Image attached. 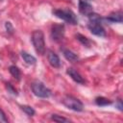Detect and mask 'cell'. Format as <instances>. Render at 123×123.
I'll return each instance as SVG.
<instances>
[{
	"instance_id": "ac0fdd59",
	"label": "cell",
	"mask_w": 123,
	"mask_h": 123,
	"mask_svg": "<svg viewBox=\"0 0 123 123\" xmlns=\"http://www.w3.org/2000/svg\"><path fill=\"white\" fill-rule=\"evenodd\" d=\"M8 119L6 118V115L5 113L3 112V111L0 109V122H7Z\"/></svg>"
},
{
	"instance_id": "7a4b0ae2",
	"label": "cell",
	"mask_w": 123,
	"mask_h": 123,
	"mask_svg": "<svg viewBox=\"0 0 123 123\" xmlns=\"http://www.w3.org/2000/svg\"><path fill=\"white\" fill-rule=\"evenodd\" d=\"M53 13L57 17L61 18L62 20H63V21H65V22H67L69 24L76 25L78 23V19H77L75 13L72 11H70V10H62V9L55 10L53 12Z\"/></svg>"
},
{
	"instance_id": "e0dca14e",
	"label": "cell",
	"mask_w": 123,
	"mask_h": 123,
	"mask_svg": "<svg viewBox=\"0 0 123 123\" xmlns=\"http://www.w3.org/2000/svg\"><path fill=\"white\" fill-rule=\"evenodd\" d=\"M51 119L54 120V121H56V122H69L70 121L69 119H67L65 117H62L61 115H58V114H53L51 116Z\"/></svg>"
},
{
	"instance_id": "8992f818",
	"label": "cell",
	"mask_w": 123,
	"mask_h": 123,
	"mask_svg": "<svg viewBox=\"0 0 123 123\" xmlns=\"http://www.w3.org/2000/svg\"><path fill=\"white\" fill-rule=\"evenodd\" d=\"M64 36V26L62 24H55L51 29V37L55 41H60Z\"/></svg>"
},
{
	"instance_id": "277c9868",
	"label": "cell",
	"mask_w": 123,
	"mask_h": 123,
	"mask_svg": "<svg viewBox=\"0 0 123 123\" xmlns=\"http://www.w3.org/2000/svg\"><path fill=\"white\" fill-rule=\"evenodd\" d=\"M62 104L66 108H68L72 111H82L84 110L83 103L79 99H77L73 96H68V95L65 96L62 99Z\"/></svg>"
},
{
	"instance_id": "8fae6325",
	"label": "cell",
	"mask_w": 123,
	"mask_h": 123,
	"mask_svg": "<svg viewBox=\"0 0 123 123\" xmlns=\"http://www.w3.org/2000/svg\"><path fill=\"white\" fill-rule=\"evenodd\" d=\"M107 18L110 21H111V22H122V20H123V18H122V12H112Z\"/></svg>"
},
{
	"instance_id": "2e32d148",
	"label": "cell",
	"mask_w": 123,
	"mask_h": 123,
	"mask_svg": "<svg viewBox=\"0 0 123 123\" xmlns=\"http://www.w3.org/2000/svg\"><path fill=\"white\" fill-rule=\"evenodd\" d=\"M20 108H21V110H22L27 115H29V116H33V115L35 114V110H34L32 107H30V106H25V105H23V106H21Z\"/></svg>"
},
{
	"instance_id": "6da1fadb",
	"label": "cell",
	"mask_w": 123,
	"mask_h": 123,
	"mask_svg": "<svg viewBox=\"0 0 123 123\" xmlns=\"http://www.w3.org/2000/svg\"><path fill=\"white\" fill-rule=\"evenodd\" d=\"M32 43L37 54L43 55L45 52V41L42 31L37 30L32 34Z\"/></svg>"
},
{
	"instance_id": "9c48e42d",
	"label": "cell",
	"mask_w": 123,
	"mask_h": 123,
	"mask_svg": "<svg viewBox=\"0 0 123 123\" xmlns=\"http://www.w3.org/2000/svg\"><path fill=\"white\" fill-rule=\"evenodd\" d=\"M67 74L72 78L73 81H75L78 84H85V80L82 77V75L77 72L74 68H67Z\"/></svg>"
},
{
	"instance_id": "4fadbf2b",
	"label": "cell",
	"mask_w": 123,
	"mask_h": 123,
	"mask_svg": "<svg viewBox=\"0 0 123 123\" xmlns=\"http://www.w3.org/2000/svg\"><path fill=\"white\" fill-rule=\"evenodd\" d=\"M9 71H10V73L12 74V77H14L16 80H20L21 72H20V70H19V68H18L17 66H15V65H12V66H10Z\"/></svg>"
},
{
	"instance_id": "5b68a950",
	"label": "cell",
	"mask_w": 123,
	"mask_h": 123,
	"mask_svg": "<svg viewBox=\"0 0 123 123\" xmlns=\"http://www.w3.org/2000/svg\"><path fill=\"white\" fill-rule=\"evenodd\" d=\"M87 28L93 35H95L97 37H105L106 36V32H105L104 28L102 27V25L100 24V20H89V22L87 24Z\"/></svg>"
},
{
	"instance_id": "30bf717a",
	"label": "cell",
	"mask_w": 123,
	"mask_h": 123,
	"mask_svg": "<svg viewBox=\"0 0 123 123\" xmlns=\"http://www.w3.org/2000/svg\"><path fill=\"white\" fill-rule=\"evenodd\" d=\"M62 55L64 56V58H65L67 61L71 62H74L78 61V59H79L78 56H77L75 53H73L72 51H70V50H68V49L62 48Z\"/></svg>"
},
{
	"instance_id": "ffe728a7",
	"label": "cell",
	"mask_w": 123,
	"mask_h": 123,
	"mask_svg": "<svg viewBox=\"0 0 123 123\" xmlns=\"http://www.w3.org/2000/svg\"><path fill=\"white\" fill-rule=\"evenodd\" d=\"M118 109L120 111H122V105H121V101L120 100H118Z\"/></svg>"
},
{
	"instance_id": "5bb4252c",
	"label": "cell",
	"mask_w": 123,
	"mask_h": 123,
	"mask_svg": "<svg viewBox=\"0 0 123 123\" xmlns=\"http://www.w3.org/2000/svg\"><path fill=\"white\" fill-rule=\"evenodd\" d=\"M95 103L98 106H107V105L111 104V101L107 99V98H105V97H97L95 99Z\"/></svg>"
},
{
	"instance_id": "3957f363",
	"label": "cell",
	"mask_w": 123,
	"mask_h": 123,
	"mask_svg": "<svg viewBox=\"0 0 123 123\" xmlns=\"http://www.w3.org/2000/svg\"><path fill=\"white\" fill-rule=\"evenodd\" d=\"M31 88L33 93L39 98H48L51 95V90L47 88L42 83L35 82L31 85Z\"/></svg>"
},
{
	"instance_id": "ba28073f",
	"label": "cell",
	"mask_w": 123,
	"mask_h": 123,
	"mask_svg": "<svg viewBox=\"0 0 123 123\" xmlns=\"http://www.w3.org/2000/svg\"><path fill=\"white\" fill-rule=\"evenodd\" d=\"M79 12L82 14L88 16L91 12H93V10H92V7L86 1H85V0H79Z\"/></svg>"
},
{
	"instance_id": "52a82bcc",
	"label": "cell",
	"mask_w": 123,
	"mask_h": 123,
	"mask_svg": "<svg viewBox=\"0 0 123 123\" xmlns=\"http://www.w3.org/2000/svg\"><path fill=\"white\" fill-rule=\"evenodd\" d=\"M47 59H48L49 63H50L53 67L59 68V67L61 66L60 58H59V56H58L56 53H54L53 51H51V50H48V51H47Z\"/></svg>"
},
{
	"instance_id": "9a60e30c",
	"label": "cell",
	"mask_w": 123,
	"mask_h": 123,
	"mask_svg": "<svg viewBox=\"0 0 123 123\" xmlns=\"http://www.w3.org/2000/svg\"><path fill=\"white\" fill-rule=\"evenodd\" d=\"M76 37H77V39H78L83 45H85V46H86V47H88V46L90 45V41H89L88 38H86V37H84V36L78 34V35L76 36Z\"/></svg>"
},
{
	"instance_id": "d6986e66",
	"label": "cell",
	"mask_w": 123,
	"mask_h": 123,
	"mask_svg": "<svg viewBox=\"0 0 123 123\" xmlns=\"http://www.w3.org/2000/svg\"><path fill=\"white\" fill-rule=\"evenodd\" d=\"M6 29H7V32H9V33H11V34L12 33L13 28H12L11 22H6Z\"/></svg>"
},
{
	"instance_id": "7c38bea8",
	"label": "cell",
	"mask_w": 123,
	"mask_h": 123,
	"mask_svg": "<svg viewBox=\"0 0 123 123\" xmlns=\"http://www.w3.org/2000/svg\"><path fill=\"white\" fill-rule=\"evenodd\" d=\"M21 57L24 60V62L28 64H35L36 62H37V60L34 56H32V55H30L26 52H21Z\"/></svg>"
}]
</instances>
